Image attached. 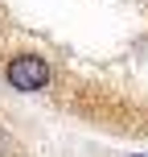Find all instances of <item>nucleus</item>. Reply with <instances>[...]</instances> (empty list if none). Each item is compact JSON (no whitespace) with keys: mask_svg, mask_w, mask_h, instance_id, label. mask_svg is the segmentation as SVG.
<instances>
[{"mask_svg":"<svg viewBox=\"0 0 148 157\" xmlns=\"http://www.w3.org/2000/svg\"><path fill=\"white\" fill-rule=\"evenodd\" d=\"M8 83H13L16 91H45V83H49L45 58H37V54L13 58V62H8Z\"/></svg>","mask_w":148,"mask_h":157,"instance_id":"f257e3e1","label":"nucleus"}]
</instances>
